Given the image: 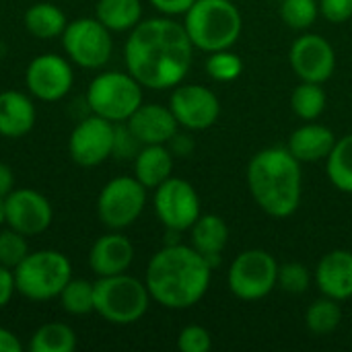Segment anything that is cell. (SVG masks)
Wrapping results in <instances>:
<instances>
[{
	"mask_svg": "<svg viewBox=\"0 0 352 352\" xmlns=\"http://www.w3.org/2000/svg\"><path fill=\"white\" fill-rule=\"evenodd\" d=\"M95 16L111 33L132 31L142 21V2L140 0H99L95 6Z\"/></svg>",
	"mask_w": 352,
	"mask_h": 352,
	"instance_id": "cell-25",
	"label": "cell"
},
{
	"mask_svg": "<svg viewBox=\"0 0 352 352\" xmlns=\"http://www.w3.org/2000/svg\"><path fill=\"white\" fill-rule=\"evenodd\" d=\"M35 105L27 93L2 91L0 93V136L21 138L35 126Z\"/></svg>",
	"mask_w": 352,
	"mask_h": 352,
	"instance_id": "cell-21",
	"label": "cell"
},
{
	"mask_svg": "<svg viewBox=\"0 0 352 352\" xmlns=\"http://www.w3.org/2000/svg\"><path fill=\"white\" fill-rule=\"evenodd\" d=\"M212 280V264L186 243H167L146 266L151 299L167 309H188L202 301Z\"/></svg>",
	"mask_w": 352,
	"mask_h": 352,
	"instance_id": "cell-2",
	"label": "cell"
},
{
	"mask_svg": "<svg viewBox=\"0 0 352 352\" xmlns=\"http://www.w3.org/2000/svg\"><path fill=\"white\" fill-rule=\"evenodd\" d=\"M289 62L299 80L324 85L336 70V50L324 35L303 31L291 45Z\"/></svg>",
	"mask_w": 352,
	"mask_h": 352,
	"instance_id": "cell-15",
	"label": "cell"
},
{
	"mask_svg": "<svg viewBox=\"0 0 352 352\" xmlns=\"http://www.w3.org/2000/svg\"><path fill=\"white\" fill-rule=\"evenodd\" d=\"M167 146H169L171 153L177 155V157H190L192 151H194V140H192V136L179 134V130H177V134L167 142Z\"/></svg>",
	"mask_w": 352,
	"mask_h": 352,
	"instance_id": "cell-40",
	"label": "cell"
},
{
	"mask_svg": "<svg viewBox=\"0 0 352 352\" xmlns=\"http://www.w3.org/2000/svg\"><path fill=\"white\" fill-rule=\"evenodd\" d=\"M27 256H29V243L23 233L10 227L0 231V266L14 270Z\"/></svg>",
	"mask_w": 352,
	"mask_h": 352,
	"instance_id": "cell-34",
	"label": "cell"
},
{
	"mask_svg": "<svg viewBox=\"0 0 352 352\" xmlns=\"http://www.w3.org/2000/svg\"><path fill=\"white\" fill-rule=\"evenodd\" d=\"M169 109L173 111L179 128L190 132L208 130L221 116V101L214 91L198 82H179L169 97Z\"/></svg>",
	"mask_w": 352,
	"mask_h": 352,
	"instance_id": "cell-12",
	"label": "cell"
},
{
	"mask_svg": "<svg viewBox=\"0 0 352 352\" xmlns=\"http://www.w3.org/2000/svg\"><path fill=\"white\" fill-rule=\"evenodd\" d=\"M74 82V72L70 62L58 54L35 56L25 70V87L31 97L39 101H60L64 99Z\"/></svg>",
	"mask_w": 352,
	"mask_h": 352,
	"instance_id": "cell-14",
	"label": "cell"
},
{
	"mask_svg": "<svg viewBox=\"0 0 352 352\" xmlns=\"http://www.w3.org/2000/svg\"><path fill=\"white\" fill-rule=\"evenodd\" d=\"M6 225L25 237L41 235L54 221L50 200L31 188H14L6 198Z\"/></svg>",
	"mask_w": 352,
	"mask_h": 352,
	"instance_id": "cell-16",
	"label": "cell"
},
{
	"mask_svg": "<svg viewBox=\"0 0 352 352\" xmlns=\"http://www.w3.org/2000/svg\"><path fill=\"white\" fill-rule=\"evenodd\" d=\"M248 188L254 202L272 219H289L303 196L301 163L287 146L258 151L248 163Z\"/></svg>",
	"mask_w": 352,
	"mask_h": 352,
	"instance_id": "cell-3",
	"label": "cell"
},
{
	"mask_svg": "<svg viewBox=\"0 0 352 352\" xmlns=\"http://www.w3.org/2000/svg\"><path fill=\"white\" fill-rule=\"evenodd\" d=\"M243 62L231 50L210 52L206 58V74L217 82H233L241 76Z\"/></svg>",
	"mask_w": 352,
	"mask_h": 352,
	"instance_id": "cell-32",
	"label": "cell"
},
{
	"mask_svg": "<svg viewBox=\"0 0 352 352\" xmlns=\"http://www.w3.org/2000/svg\"><path fill=\"white\" fill-rule=\"evenodd\" d=\"M227 243H229V227L225 219L219 214L212 212L200 214L198 221L190 227V245L198 254H202L212 264V268L219 264Z\"/></svg>",
	"mask_w": 352,
	"mask_h": 352,
	"instance_id": "cell-22",
	"label": "cell"
},
{
	"mask_svg": "<svg viewBox=\"0 0 352 352\" xmlns=\"http://www.w3.org/2000/svg\"><path fill=\"white\" fill-rule=\"evenodd\" d=\"M336 140L338 138L334 136V132L328 126L318 124V122H305L303 126L293 130V134L289 136L287 148L301 165L318 163V161L328 159Z\"/></svg>",
	"mask_w": 352,
	"mask_h": 352,
	"instance_id": "cell-20",
	"label": "cell"
},
{
	"mask_svg": "<svg viewBox=\"0 0 352 352\" xmlns=\"http://www.w3.org/2000/svg\"><path fill=\"white\" fill-rule=\"evenodd\" d=\"M58 299L66 314L87 316L95 311V283H89L85 278H70Z\"/></svg>",
	"mask_w": 352,
	"mask_h": 352,
	"instance_id": "cell-30",
	"label": "cell"
},
{
	"mask_svg": "<svg viewBox=\"0 0 352 352\" xmlns=\"http://www.w3.org/2000/svg\"><path fill=\"white\" fill-rule=\"evenodd\" d=\"M134 262V245L120 231H111L95 239L89 252V268L97 278L124 274Z\"/></svg>",
	"mask_w": 352,
	"mask_h": 352,
	"instance_id": "cell-18",
	"label": "cell"
},
{
	"mask_svg": "<svg viewBox=\"0 0 352 352\" xmlns=\"http://www.w3.org/2000/svg\"><path fill=\"white\" fill-rule=\"evenodd\" d=\"M184 27L196 50H231L243 29V16L231 0H196L184 14Z\"/></svg>",
	"mask_w": 352,
	"mask_h": 352,
	"instance_id": "cell-4",
	"label": "cell"
},
{
	"mask_svg": "<svg viewBox=\"0 0 352 352\" xmlns=\"http://www.w3.org/2000/svg\"><path fill=\"white\" fill-rule=\"evenodd\" d=\"M116 124L95 113L80 120L68 138L70 159L80 167H97L113 155Z\"/></svg>",
	"mask_w": 352,
	"mask_h": 352,
	"instance_id": "cell-13",
	"label": "cell"
},
{
	"mask_svg": "<svg viewBox=\"0 0 352 352\" xmlns=\"http://www.w3.org/2000/svg\"><path fill=\"white\" fill-rule=\"evenodd\" d=\"M0 352H23L21 340L6 328H0Z\"/></svg>",
	"mask_w": 352,
	"mask_h": 352,
	"instance_id": "cell-41",
	"label": "cell"
},
{
	"mask_svg": "<svg viewBox=\"0 0 352 352\" xmlns=\"http://www.w3.org/2000/svg\"><path fill=\"white\" fill-rule=\"evenodd\" d=\"M142 85L130 72H101L87 87L89 111L113 124L128 122V118L144 103Z\"/></svg>",
	"mask_w": 352,
	"mask_h": 352,
	"instance_id": "cell-7",
	"label": "cell"
},
{
	"mask_svg": "<svg viewBox=\"0 0 352 352\" xmlns=\"http://www.w3.org/2000/svg\"><path fill=\"white\" fill-rule=\"evenodd\" d=\"M148 2L161 14H165V16H177V14H186L196 0H148Z\"/></svg>",
	"mask_w": 352,
	"mask_h": 352,
	"instance_id": "cell-38",
	"label": "cell"
},
{
	"mask_svg": "<svg viewBox=\"0 0 352 352\" xmlns=\"http://www.w3.org/2000/svg\"><path fill=\"white\" fill-rule=\"evenodd\" d=\"M278 262L260 248L241 252L229 266L227 287L241 301H260L276 289Z\"/></svg>",
	"mask_w": 352,
	"mask_h": 352,
	"instance_id": "cell-8",
	"label": "cell"
},
{
	"mask_svg": "<svg viewBox=\"0 0 352 352\" xmlns=\"http://www.w3.org/2000/svg\"><path fill=\"white\" fill-rule=\"evenodd\" d=\"M314 280L322 295L340 301L352 297V252L332 250L322 256L316 266Z\"/></svg>",
	"mask_w": 352,
	"mask_h": 352,
	"instance_id": "cell-19",
	"label": "cell"
},
{
	"mask_svg": "<svg viewBox=\"0 0 352 352\" xmlns=\"http://www.w3.org/2000/svg\"><path fill=\"white\" fill-rule=\"evenodd\" d=\"M318 16H320L318 0H283L280 2V19L287 27L295 31L311 29Z\"/></svg>",
	"mask_w": 352,
	"mask_h": 352,
	"instance_id": "cell-31",
	"label": "cell"
},
{
	"mask_svg": "<svg viewBox=\"0 0 352 352\" xmlns=\"http://www.w3.org/2000/svg\"><path fill=\"white\" fill-rule=\"evenodd\" d=\"M23 25L27 33H31L37 39H56V37H62L68 25V19L60 6L52 2H37L25 10Z\"/></svg>",
	"mask_w": 352,
	"mask_h": 352,
	"instance_id": "cell-24",
	"label": "cell"
},
{
	"mask_svg": "<svg viewBox=\"0 0 352 352\" xmlns=\"http://www.w3.org/2000/svg\"><path fill=\"white\" fill-rule=\"evenodd\" d=\"M14 291H16L14 270H10L6 266H0V309H4L12 301Z\"/></svg>",
	"mask_w": 352,
	"mask_h": 352,
	"instance_id": "cell-39",
	"label": "cell"
},
{
	"mask_svg": "<svg viewBox=\"0 0 352 352\" xmlns=\"http://www.w3.org/2000/svg\"><path fill=\"white\" fill-rule=\"evenodd\" d=\"M134 138L144 144H167L179 130V124L169 109L161 103H142L126 122Z\"/></svg>",
	"mask_w": 352,
	"mask_h": 352,
	"instance_id": "cell-17",
	"label": "cell"
},
{
	"mask_svg": "<svg viewBox=\"0 0 352 352\" xmlns=\"http://www.w3.org/2000/svg\"><path fill=\"white\" fill-rule=\"evenodd\" d=\"M14 190V173L10 169V165L0 161V196H8Z\"/></svg>",
	"mask_w": 352,
	"mask_h": 352,
	"instance_id": "cell-42",
	"label": "cell"
},
{
	"mask_svg": "<svg viewBox=\"0 0 352 352\" xmlns=\"http://www.w3.org/2000/svg\"><path fill=\"white\" fill-rule=\"evenodd\" d=\"M173 171V153L167 144H144L134 157V177L146 188L155 190Z\"/></svg>",
	"mask_w": 352,
	"mask_h": 352,
	"instance_id": "cell-23",
	"label": "cell"
},
{
	"mask_svg": "<svg viewBox=\"0 0 352 352\" xmlns=\"http://www.w3.org/2000/svg\"><path fill=\"white\" fill-rule=\"evenodd\" d=\"M6 225V200L4 196H0V227Z\"/></svg>",
	"mask_w": 352,
	"mask_h": 352,
	"instance_id": "cell-43",
	"label": "cell"
},
{
	"mask_svg": "<svg viewBox=\"0 0 352 352\" xmlns=\"http://www.w3.org/2000/svg\"><path fill=\"white\" fill-rule=\"evenodd\" d=\"M151 301L146 283L126 272L95 280V311L113 326L136 324L148 311Z\"/></svg>",
	"mask_w": 352,
	"mask_h": 352,
	"instance_id": "cell-5",
	"label": "cell"
},
{
	"mask_svg": "<svg viewBox=\"0 0 352 352\" xmlns=\"http://www.w3.org/2000/svg\"><path fill=\"white\" fill-rule=\"evenodd\" d=\"M140 142L134 138V134L130 132V128L126 126V122L116 124V144H113V155L128 159V157H136V153L140 151Z\"/></svg>",
	"mask_w": 352,
	"mask_h": 352,
	"instance_id": "cell-36",
	"label": "cell"
},
{
	"mask_svg": "<svg viewBox=\"0 0 352 352\" xmlns=\"http://www.w3.org/2000/svg\"><path fill=\"white\" fill-rule=\"evenodd\" d=\"M342 322V309L336 299L322 297L316 299L305 311V326L314 336H328L332 334Z\"/></svg>",
	"mask_w": 352,
	"mask_h": 352,
	"instance_id": "cell-29",
	"label": "cell"
},
{
	"mask_svg": "<svg viewBox=\"0 0 352 352\" xmlns=\"http://www.w3.org/2000/svg\"><path fill=\"white\" fill-rule=\"evenodd\" d=\"M66 56L80 68H103L113 54L111 31L97 16H80L66 25L62 33Z\"/></svg>",
	"mask_w": 352,
	"mask_h": 352,
	"instance_id": "cell-9",
	"label": "cell"
},
{
	"mask_svg": "<svg viewBox=\"0 0 352 352\" xmlns=\"http://www.w3.org/2000/svg\"><path fill=\"white\" fill-rule=\"evenodd\" d=\"M320 14L330 23H346L352 19V0H318Z\"/></svg>",
	"mask_w": 352,
	"mask_h": 352,
	"instance_id": "cell-37",
	"label": "cell"
},
{
	"mask_svg": "<svg viewBox=\"0 0 352 352\" xmlns=\"http://www.w3.org/2000/svg\"><path fill=\"white\" fill-rule=\"evenodd\" d=\"M311 272L305 264L301 262H287V264H278V280L276 287L283 289L285 293L291 295H303L309 287H311Z\"/></svg>",
	"mask_w": 352,
	"mask_h": 352,
	"instance_id": "cell-33",
	"label": "cell"
},
{
	"mask_svg": "<svg viewBox=\"0 0 352 352\" xmlns=\"http://www.w3.org/2000/svg\"><path fill=\"white\" fill-rule=\"evenodd\" d=\"M72 278L70 260L58 250L29 252V256L14 268L16 291L31 301L58 299L62 289Z\"/></svg>",
	"mask_w": 352,
	"mask_h": 352,
	"instance_id": "cell-6",
	"label": "cell"
},
{
	"mask_svg": "<svg viewBox=\"0 0 352 352\" xmlns=\"http://www.w3.org/2000/svg\"><path fill=\"white\" fill-rule=\"evenodd\" d=\"M146 206V188L130 175H120L109 179L97 198L99 221L111 229L122 231L138 221Z\"/></svg>",
	"mask_w": 352,
	"mask_h": 352,
	"instance_id": "cell-10",
	"label": "cell"
},
{
	"mask_svg": "<svg viewBox=\"0 0 352 352\" xmlns=\"http://www.w3.org/2000/svg\"><path fill=\"white\" fill-rule=\"evenodd\" d=\"M194 58V43L184 23L171 16L140 21L126 39L124 62L144 89H173L184 82Z\"/></svg>",
	"mask_w": 352,
	"mask_h": 352,
	"instance_id": "cell-1",
	"label": "cell"
},
{
	"mask_svg": "<svg viewBox=\"0 0 352 352\" xmlns=\"http://www.w3.org/2000/svg\"><path fill=\"white\" fill-rule=\"evenodd\" d=\"M177 349L182 352H208L212 349V334L198 324L182 328L177 336Z\"/></svg>",
	"mask_w": 352,
	"mask_h": 352,
	"instance_id": "cell-35",
	"label": "cell"
},
{
	"mask_svg": "<svg viewBox=\"0 0 352 352\" xmlns=\"http://www.w3.org/2000/svg\"><path fill=\"white\" fill-rule=\"evenodd\" d=\"M328 105L326 91L320 82L301 80L291 93V109L303 122H316L324 116Z\"/></svg>",
	"mask_w": 352,
	"mask_h": 352,
	"instance_id": "cell-26",
	"label": "cell"
},
{
	"mask_svg": "<svg viewBox=\"0 0 352 352\" xmlns=\"http://www.w3.org/2000/svg\"><path fill=\"white\" fill-rule=\"evenodd\" d=\"M76 349V334L68 324L50 322L35 330L29 340L31 352H72Z\"/></svg>",
	"mask_w": 352,
	"mask_h": 352,
	"instance_id": "cell-27",
	"label": "cell"
},
{
	"mask_svg": "<svg viewBox=\"0 0 352 352\" xmlns=\"http://www.w3.org/2000/svg\"><path fill=\"white\" fill-rule=\"evenodd\" d=\"M326 173L336 190L352 194V134L336 140L326 159Z\"/></svg>",
	"mask_w": 352,
	"mask_h": 352,
	"instance_id": "cell-28",
	"label": "cell"
},
{
	"mask_svg": "<svg viewBox=\"0 0 352 352\" xmlns=\"http://www.w3.org/2000/svg\"><path fill=\"white\" fill-rule=\"evenodd\" d=\"M155 214L167 231H190V227L202 214L200 196L196 188L182 177H169L155 188Z\"/></svg>",
	"mask_w": 352,
	"mask_h": 352,
	"instance_id": "cell-11",
	"label": "cell"
}]
</instances>
